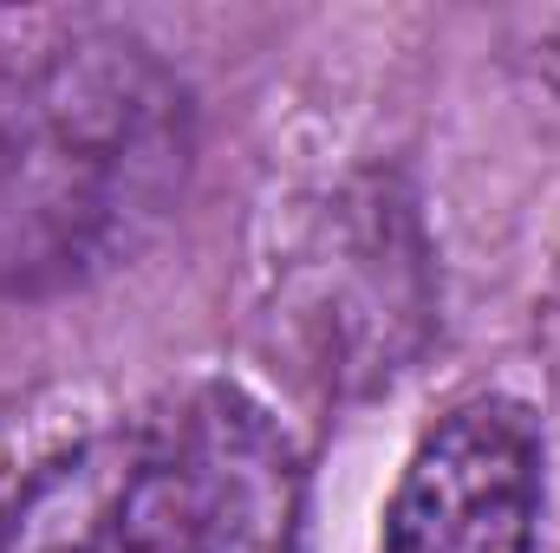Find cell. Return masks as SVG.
Wrapping results in <instances>:
<instances>
[{
    "label": "cell",
    "instance_id": "obj_1",
    "mask_svg": "<svg viewBox=\"0 0 560 553\" xmlns=\"http://www.w3.org/2000/svg\"><path fill=\"white\" fill-rule=\"evenodd\" d=\"M196 163L176 66L118 26H72L0 66V293L59 299L163 235Z\"/></svg>",
    "mask_w": 560,
    "mask_h": 553
},
{
    "label": "cell",
    "instance_id": "obj_2",
    "mask_svg": "<svg viewBox=\"0 0 560 553\" xmlns=\"http://www.w3.org/2000/svg\"><path fill=\"white\" fill-rule=\"evenodd\" d=\"M548 443L528 404L469 398L418 443L378 553H535Z\"/></svg>",
    "mask_w": 560,
    "mask_h": 553
},
{
    "label": "cell",
    "instance_id": "obj_3",
    "mask_svg": "<svg viewBox=\"0 0 560 553\" xmlns=\"http://www.w3.org/2000/svg\"><path fill=\"white\" fill-rule=\"evenodd\" d=\"M156 430L176 553H300V462L248 391L209 385Z\"/></svg>",
    "mask_w": 560,
    "mask_h": 553
},
{
    "label": "cell",
    "instance_id": "obj_4",
    "mask_svg": "<svg viewBox=\"0 0 560 553\" xmlns=\"http://www.w3.org/2000/svg\"><path fill=\"white\" fill-rule=\"evenodd\" d=\"M0 553H176L163 430H105L26 475Z\"/></svg>",
    "mask_w": 560,
    "mask_h": 553
},
{
    "label": "cell",
    "instance_id": "obj_5",
    "mask_svg": "<svg viewBox=\"0 0 560 553\" xmlns=\"http://www.w3.org/2000/svg\"><path fill=\"white\" fill-rule=\"evenodd\" d=\"M306 268L300 319L332 378H392L423 326V261L392 202H352Z\"/></svg>",
    "mask_w": 560,
    "mask_h": 553
}]
</instances>
